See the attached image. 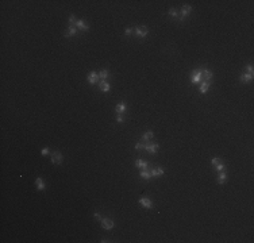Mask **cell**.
Segmentation results:
<instances>
[{
  "mask_svg": "<svg viewBox=\"0 0 254 243\" xmlns=\"http://www.w3.org/2000/svg\"><path fill=\"white\" fill-rule=\"evenodd\" d=\"M141 177H142L143 180H150V178H151V173L149 172V169H142V170H141Z\"/></svg>",
  "mask_w": 254,
  "mask_h": 243,
  "instance_id": "d6986e66",
  "label": "cell"
},
{
  "mask_svg": "<svg viewBox=\"0 0 254 243\" xmlns=\"http://www.w3.org/2000/svg\"><path fill=\"white\" fill-rule=\"evenodd\" d=\"M200 80H201V70H195L191 74V81L193 84H196V82H199Z\"/></svg>",
  "mask_w": 254,
  "mask_h": 243,
  "instance_id": "ba28073f",
  "label": "cell"
},
{
  "mask_svg": "<svg viewBox=\"0 0 254 243\" xmlns=\"http://www.w3.org/2000/svg\"><path fill=\"white\" fill-rule=\"evenodd\" d=\"M239 80H241V82H250V81L253 80V76L251 74H249V73H243V74H241V77H239Z\"/></svg>",
  "mask_w": 254,
  "mask_h": 243,
  "instance_id": "2e32d148",
  "label": "cell"
},
{
  "mask_svg": "<svg viewBox=\"0 0 254 243\" xmlns=\"http://www.w3.org/2000/svg\"><path fill=\"white\" fill-rule=\"evenodd\" d=\"M215 167H216V170H219V172H223V170L226 169V165L223 163V162H220V163H219V165H216Z\"/></svg>",
  "mask_w": 254,
  "mask_h": 243,
  "instance_id": "484cf974",
  "label": "cell"
},
{
  "mask_svg": "<svg viewBox=\"0 0 254 243\" xmlns=\"http://www.w3.org/2000/svg\"><path fill=\"white\" fill-rule=\"evenodd\" d=\"M191 12H192V7H191V5H188V4L182 5L181 12H180V16H178V20H181V22H182V20L185 19V18H187Z\"/></svg>",
  "mask_w": 254,
  "mask_h": 243,
  "instance_id": "7a4b0ae2",
  "label": "cell"
},
{
  "mask_svg": "<svg viewBox=\"0 0 254 243\" xmlns=\"http://www.w3.org/2000/svg\"><path fill=\"white\" fill-rule=\"evenodd\" d=\"M108 74H110L108 70H107V69H103L101 72H99V78H101V80H106L107 77H108Z\"/></svg>",
  "mask_w": 254,
  "mask_h": 243,
  "instance_id": "7402d4cb",
  "label": "cell"
},
{
  "mask_svg": "<svg viewBox=\"0 0 254 243\" xmlns=\"http://www.w3.org/2000/svg\"><path fill=\"white\" fill-rule=\"evenodd\" d=\"M35 185H37V189L38 191H45V182H43V180L41 178V177H38L37 180H35Z\"/></svg>",
  "mask_w": 254,
  "mask_h": 243,
  "instance_id": "e0dca14e",
  "label": "cell"
},
{
  "mask_svg": "<svg viewBox=\"0 0 254 243\" xmlns=\"http://www.w3.org/2000/svg\"><path fill=\"white\" fill-rule=\"evenodd\" d=\"M153 131H151V130H149V131H146V133L143 134V137H142V141H143V142H149V141H150V139L153 138Z\"/></svg>",
  "mask_w": 254,
  "mask_h": 243,
  "instance_id": "ffe728a7",
  "label": "cell"
},
{
  "mask_svg": "<svg viewBox=\"0 0 254 243\" xmlns=\"http://www.w3.org/2000/svg\"><path fill=\"white\" fill-rule=\"evenodd\" d=\"M74 26L77 27V30H82V31H88V30H89V26H88L86 22H84V20H77Z\"/></svg>",
  "mask_w": 254,
  "mask_h": 243,
  "instance_id": "52a82bcc",
  "label": "cell"
},
{
  "mask_svg": "<svg viewBox=\"0 0 254 243\" xmlns=\"http://www.w3.org/2000/svg\"><path fill=\"white\" fill-rule=\"evenodd\" d=\"M135 166L139 169H149V162L143 161V159H137L135 161Z\"/></svg>",
  "mask_w": 254,
  "mask_h": 243,
  "instance_id": "5bb4252c",
  "label": "cell"
},
{
  "mask_svg": "<svg viewBox=\"0 0 254 243\" xmlns=\"http://www.w3.org/2000/svg\"><path fill=\"white\" fill-rule=\"evenodd\" d=\"M134 33H135L137 37H139V38H145V37L149 34V29L146 27V26H138V27H135L134 29Z\"/></svg>",
  "mask_w": 254,
  "mask_h": 243,
  "instance_id": "6da1fadb",
  "label": "cell"
},
{
  "mask_svg": "<svg viewBox=\"0 0 254 243\" xmlns=\"http://www.w3.org/2000/svg\"><path fill=\"white\" fill-rule=\"evenodd\" d=\"M99 88H100L101 92H110V84H108L106 80L99 81Z\"/></svg>",
  "mask_w": 254,
  "mask_h": 243,
  "instance_id": "30bf717a",
  "label": "cell"
},
{
  "mask_svg": "<svg viewBox=\"0 0 254 243\" xmlns=\"http://www.w3.org/2000/svg\"><path fill=\"white\" fill-rule=\"evenodd\" d=\"M97 81H99V73L91 72V73L88 74V82H89V84H96Z\"/></svg>",
  "mask_w": 254,
  "mask_h": 243,
  "instance_id": "8992f818",
  "label": "cell"
},
{
  "mask_svg": "<svg viewBox=\"0 0 254 243\" xmlns=\"http://www.w3.org/2000/svg\"><path fill=\"white\" fill-rule=\"evenodd\" d=\"M145 146H146V142L141 141V142H138L135 145V149H137V150H145Z\"/></svg>",
  "mask_w": 254,
  "mask_h": 243,
  "instance_id": "cb8c5ba5",
  "label": "cell"
},
{
  "mask_svg": "<svg viewBox=\"0 0 254 243\" xmlns=\"http://www.w3.org/2000/svg\"><path fill=\"white\" fill-rule=\"evenodd\" d=\"M214 77V73L211 70H208V69H204V70H201V78H204L206 81H210Z\"/></svg>",
  "mask_w": 254,
  "mask_h": 243,
  "instance_id": "9c48e42d",
  "label": "cell"
},
{
  "mask_svg": "<svg viewBox=\"0 0 254 243\" xmlns=\"http://www.w3.org/2000/svg\"><path fill=\"white\" fill-rule=\"evenodd\" d=\"M77 34V27L76 26H69L66 30V33H65V37L69 38V37H73V35H76Z\"/></svg>",
  "mask_w": 254,
  "mask_h": 243,
  "instance_id": "7c38bea8",
  "label": "cell"
},
{
  "mask_svg": "<svg viewBox=\"0 0 254 243\" xmlns=\"http://www.w3.org/2000/svg\"><path fill=\"white\" fill-rule=\"evenodd\" d=\"M133 31H134V29L129 27V29H126V30H125V34L127 35V37H129V35H131V34H133Z\"/></svg>",
  "mask_w": 254,
  "mask_h": 243,
  "instance_id": "f1b7e54d",
  "label": "cell"
},
{
  "mask_svg": "<svg viewBox=\"0 0 254 243\" xmlns=\"http://www.w3.org/2000/svg\"><path fill=\"white\" fill-rule=\"evenodd\" d=\"M139 203H141V205H143L145 208H149V210L153 207V203L149 200L147 197H141V199H139Z\"/></svg>",
  "mask_w": 254,
  "mask_h": 243,
  "instance_id": "8fae6325",
  "label": "cell"
},
{
  "mask_svg": "<svg viewBox=\"0 0 254 243\" xmlns=\"http://www.w3.org/2000/svg\"><path fill=\"white\" fill-rule=\"evenodd\" d=\"M49 153H50L49 147H43V149H42V151H41V154H42V155H48Z\"/></svg>",
  "mask_w": 254,
  "mask_h": 243,
  "instance_id": "f546056e",
  "label": "cell"
},
{
  "mask_svg": "<svg viewBox=\"0 0 254 243\" xmlns=\"http://www.w3.org/2000/svg\"><path fill=\"white\" fill-rule=\"evenodd\" d=\"M93 218H95L96 220H100V222H101V219H103V218H101V215L99 214V212H95V214H93Z\"/></svg>",
  "mask_w": 254,
  "mask_h": 243,
  "instance_id": "1f68e13d",
  "label": "cell"
},
{
  "mask_svg": "<svg viewBox=\"0 0 254 243\" xmlns=\"http://www.w3.org/2000/svg\"><path fill=\"white\" fill-rule=\"evenodd\" d=\"M115 111H116V114H125L126 111H127V107H126L125 103H119V104H116Z\"/></svg>",
  "mask_w": 254,
  "mask_h": 243,
  "instance_id": "9a60e30c",
  "label": "cell"
},
{
  "mask_svg": "<svg viewBox=\"0 0 254 243\" xmlns=\"http://www.w3.org/2000/svg\"><path fill=\"white\" fill-rule=\"evenodd\" d=\"M218 184H225L226 181H227V176H226V173L225 172H220L219 173V176H218Z\"/></svg>",
  "mask_w": 254,
  "mask_h": 243,
  "instance_id": "44dd1931",
  "label": "cell"
},
{
  "mask_svg": "<svg viewBox=\"0 0 254 243\" xmlns=\"http://www.w3.org/2000/svg\"><path fill=\"white\" fill-rule=\"evenodd\" d=\"M62 154L60 151H54L52 153V163H54V165H60V163H62Z\"/></svg>",
  "mask_w": 254,
  "mask_h": 243,
  "instance_id": "3957f363",
  "label": "cell"
},
{
  "mask_svg": "<svg viewBox=\"0 0 254 243\" xmlns=\"http://www.w3.org/2000/svg\"><path fill=\"white\" fill-rule=\"evenodd\" d=\"M160 146L157 143H151V142H146V146H145V150H147L149 153H151V154H155V153L158 151Z\"/></svg>",
  "mask_w": 254,
  "mask_h": 243,
  "instance_id": "277c9868",
  "label": "cell"
},
{
  "mask_svg": "<svg viewBox=\"0 0 254 243\" xmlns=\"http://www.w3.org/2000/svg\"><path fill=\"white\" fill-rule=\"evenodd\" d=\"M76 22H77L76 16H74V15H70V16H69V23H70V26H74Z\"/></svg>",
  "mask_w": 254,
  "mask_h": 243,
  "instance_id": "4316f807",
  "label": "cell"
},
{
  "mask_svg": "<svg viewBox=\"0 0 254 243\" xmlns=\"http://www.w3.org/2000/svg\"><path fill=\"white\" fill-rule=\"evenodd\" d=\"M220 162H222L220 158H212V159H211V163H212V165H215V166H216V165H219Z\"/></svg>",
  "mask_w": 254,
  "mask_h": 243,
  "instance_id": "83f0119b",
  "label": "cell"
},
{
  "mask_svg": "<svg viewBox=\"0 0 254 243\" xmlns=\"http://www.w3.org/2000/svg\"><path fill=\"white\" fill-rule=\"evenodd\" d=\"M169 15H170L172 18H174V19H178V16H180V12H178L177 10H174V8H172V10L169 11Z\"/></svg>",
  "mask_w": 254,
  "mask_h": 243,
  "instance_id": "603a6c76",
  "label": "cell"
},
{
  "mask_svg": "<svg viewBox=\"0 0 254 243\" xmlns=\"http://www.w3.org/2000/svg\"><path fill=\"white\" fill-rule=\"evenodd\" d=\"M246 70H247V73H249V74H251V76H253V65H247V66H246Z\"/></svg>",
  "mask_w": 254,
  "mask_h": 243,
  "instance_id": "4dcf8cb0",
  "label": "cell"
},
{
  "mask_svg": "<svg viewBox=\"0 0 254 243\" xmlns=\"http://www.w3.org/2000/svg\"><path fill=\"white\" fill-rule=\"evenodd\" d=\"M150 173H151V177H161L164 176V169L162 167H153Z\"/></svg>",
  "mask_w": 254,
  "mask_h": 243,
  "instance_id": "4fadbf2b",
  "label": "cell"
},
{
  "mask_svg": "<svg viewBox=\"0 0 254 243\" xmlns=\"http://www.w3.org/2000/svg\"><path fill=\"white\" fill-rule=\"evenodd\" d=\"M101 226H103V228H106V230H111L112 227H114V222L111 219H107V218H103L101 219Z\"/></svg>",
  "mask_w": 254,
  "mask_h": 243,
  "instance_id": "5b68a950",
  "label": "cell"
},
{
  "mask_svg": "<svg viewBox=\"0 0 254 243\" xmlns=\"http://www.w3.org/2000/svg\"><path fill=\"white\" fill-rule=\"evenodd\" d=\"M208 88H210V81H203L201 82V85H200V93H207V91H208Z\"/></svg>",
  "mask_w": 254,
  "mask_h": 243,
  "instance_id": "ac0fdd59",
  "label": "cell"
},
{
  "mask_svg": "<svg viewBox=\"0 0 254 243\" xmlns=\"http://www.w3.org/2000/svg\"><path fill=\"white\" fill-rule=\"evenodd\" d=\"M125 119H126L125 114H116V122H118V123H123Z\"/></svg>",
  "mask_w": 254,
  "mask_h": 243,
  "instance_id": "d4e9b609",
  "label": "cell"
}]
</instances>
